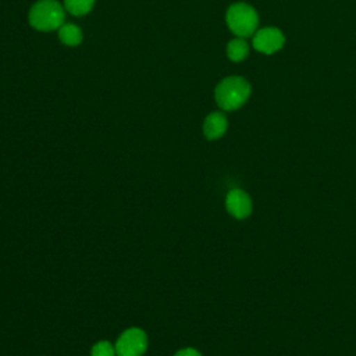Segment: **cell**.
<instances>
[{
	"label": "cell",
	"instance_id": "cell-1",
	"mask_svg": "<svg viewBox=\"0 0 356 356\" xmlns=\"http://www.w3.org/2000/svg\"><path fill=\"white\" fill-rule=\"evenodd\" d=\"M249 95H250V85L242 76L224 78L217 85L214 92L217 104L225 111H232L243 106Z\"/></svg>",
	"mask_w": 356,
	"mask_h": 356
},
{
	"label": "cell",
	"instance_id": "cell-2",
	"mask_svg": "<svg viewBox=\"0 0 356 356\" xmlns=\"http://www.w3.org/2000/svg\"><path fill=\"white\" fill-rule=\"evenodd\" d=\"M64 8L57 0H39L29 11V24L38 31H54L63 25Z\"/></svg>",
	"mask_w": 356,
	"mask_h": 356
},
{
	"label": "cell",
	"instance_id": "cell-3",
	"mask_svg": "<svg viewBox=\"0 0 356 356\" xmlns=\"http://www.w3.org/2000/svg\"><path fill=\"white\" fill-rule=\"evenodd\" d=\"M227 24L238 38L252 36L257 28L259 17L253 7L245 3H235L227 11Z\"/></svg>",
	"mask_w": 356,
	"mask_h": 356
},
{
	"label": "cell",
	"instance_id": "cell-4",
	"mask_svg": "<svg viewBox=\"0 0 356 356\" xmlns=\"http://www.w3.org/2000/svg\"><path fill=\"white\" fill-rule=\"evenodd\" d=\"M147 349V335L143 330L132 327L125 330L115 343L118 356H142Z\"/></svg>",
	"mask_w": 356,
	"mask_h": 356
},
{
	"label": "cell",
	"instance_id": "cell-5",
	"mask_svg": "<svg viewBox=\"0 0 356 356\" xmlns=\"http://www.w3.org/2000/svg\"><path fill=\"white\" fill-rule=\"evenodd\" d=\"M285 38L277 28H263L253 36V47L264 54H273L284 46Z\"/></svg>",
	"mask_w": 356,
	"mask_h": 356
},
{
	"label": "cell",
	"instance_id": "cell-6",
	"mask_svg": "<svg viewBox=\"0 0 356 356\" xmlns=\"http://www.w3.org/2000/svg\"><path fill=\"white\" fill-rule=\"evenodd\" d=\"M225 207L232 217L242 220L250 216L253 204L250 196L245 191L231 189L225 197Z\"/></svg>",
	"mask_w": 356,
	"mask_h": 356
},
{
	"label": "cell",
	"instance_id": "cell-7",
	"mask_svg": "<svg viewBox=\"0 0 356 356\" xmlns=\"http://www.w3.org/2000/svg\"><path fill=\"white\" fill-rule=\"evenodd\" d=\"M227 127H228V122H227L225 115L220 111H214V113H210L204 118L203 134L207 139L214 140V139L221 138L225 134Z\"/></svg>",
	"mask_w": 356,
	"mask_h": 356
},
{
	"label": "cell",
	"instance_id": "cell-8",
	"mask_svg": "<svg viewBox=\"0 0 356 356\" xmlns=\"http://www.w3.org/2000/svg\"><path fill=\"white\" fill-rule=\"evenodd\" d=\"M58 39L65 46H78L82 42V31L74 24H63L58 28Z\"/></svg>",
	"mask_w": 356,
	"mask_h": 356
},
{
	"label": "cell",
	"instance_id": "cell-9",
	"mask_svg": "<svg viewBox=\"0 0 356 356\" xmlns=\"http://www.w3.org/2000/svg\"><path fill=\"white\" fill-rule=\"evenodd\" d=\"M249 53V46L242 38L232 39L227 46V56L229 60L238 63L242 61Z\"/></svg>",
	"mask_w": 356,
	"mask_h": 356
},
{
	"label": "cell",
	"instance_id": "cell-10",
	"mask_svg": "<svg viewBox=\"0 0 356 356\" xmlns=\"http://www.w3.org/2000/svg\"><path fill=\"white\" fill-rule=\"evenodd\" d=\"M93 4H95V0H64L65 10L75 17L88 14L92 10Z\"/></svg>",
	"mask_w": 356,
	"mask_h": 356
},
{
	"label": "cell",
	"instance_id": "cell-11",
	"mask_svg": "<svg viewBox=\"0 0 356 356\" xmlns=\"http://www.w3.org/2000/svg\"><path fill=\"white\" fill-rule=\"evenodd\" d=\"M115 346H113L108 341H99L90 349V356H115Z\"/></svg>",
	"mask_w": 356,
	"mask_h": 356
},
{
	"label": "cell",
	"instance_id": "cell-12",
	"mask_svg": "<svg viewBox=\"0 0 356 356\" xmlns=\"http://www.w3.org/2000/svg\"><path fill=\"white\" fill-rule=\"evenodd\" d=\"M174 356H202V355L193 348H184V349L178 350Z\"/></svg>",
	"mask_w": 356,
	"mask_h": 356
}]
</instances>
